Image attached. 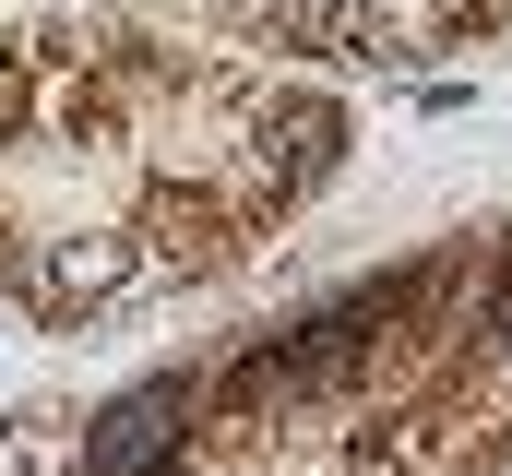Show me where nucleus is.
Segmentation results:
<instances>
[{"instance_id": "obj_1", "label": "nucleus", "mask_w": 512, "mask_h": 476, "mask_svg": "<svg viewBox=\"0 0 512 476\" xmlns=\"http://www.w3.org/2000/svg\"><path fill=\"white\" fill-rule=\"evenodd\" d=\"M346 167V108L227 48L48 12L0 36V298L48 334L227 274Z\"/></svg>"}, {"instance_id": "obj_2", "label": "nucleus", "mask_w": 512, "mask_h": 476, "mask_svg": "<svg viewBox=\"0 0 512 476\" xmlns=\"http://www.w3.org/2000/svg\"><path fill=\"white\" fill-rule=\"evenodd\" d=\"M179 12H215L286 60H346V72H417L512 36V0H179Z\"/></svg>"}, {"instance_id": "obj_3", "label": "nucleus", "mask_w": 512, "mask_h": 476, "mask_svg": "<svg viewBox=\"0 0 512 476\" xmlns=\"http://www.w3.org/2000/svg\"><path fill=\"white\" fill-rule=\"evenodd\" d=\"M191 441H203V369H155L120 405H96L72 476H167V465H191Z\"/></svg>"}]
</instances>
